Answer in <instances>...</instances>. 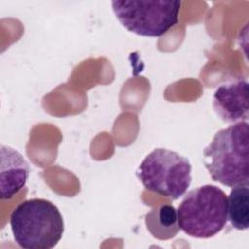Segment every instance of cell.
Wrapping results in <instances>:
<instances>
[{"label": "cell", "mask_w": 249, "mask_h": 249, "mask_svg": "<svg viewBox=\"0 0 249 249\" xmlns=\"http://www.w3.org/2000/svg\"><path fill=\"white\" fill-rule=\"evenodd\" d=\"M203 163L213 181L230 188L248 185V123L238 122L217 131L203 150Z\"/></svg>", "instance_id": "obj_1"}, {"label": "cell", "mask_w": 249, "mask_h": 249, "mask_svg": "<svg viewBox=\"0 0 249 249\" xmlns=\"http://www.w3.org/2000/svg\"><path fill=\"white\" fill-rule=\"evenodd\" d=\"M10 226L14 240L24 249H52L64 232L59 209L45 198L20 202L11 213Z\"/></svg>", "instance_id": "obj_2"}, {"label": "cell", "mask_w": 249, "mask_h": 249, "mask_svg": "<svg viewBox=\"0 0 249 249\" xmlns=\"http://www.w3.org/2000/svg\"><path fill=\"white\" fill-rule=\"evenodd\" d=\"M178 225L187 235L210 238L228 222V198L214 185H203L188 192L177 209Z\"/></svg>", "instance_id": "obj_3"}, {"label": "cell", "mask_w": 249, "mask_h": 249, "mask_svg": "<svg viewBox=\"0 0 249 249\" xmlns=\"http://www.w3.org/2000/svg\"><path fill=\"white\" fill-rule=\"evenodd\" d=\"M136 175L146 190L178 199L192 182V165L180 154L164 148L153 150L141 161Z\"/></svg>", "instance_id": "obj_4"}, {"label": "cell", "mask_w": 249, "mask_h": 249, "mask_svg": "<svg viewBox=\"0 0 249 249\" xmlns=\"http://www.w3.org/2000/svg\"><path fill=\"white\" fill-rule=\"evenodd\" d=\"M178 0L112 1V9L128 31L144 37H160L178 23Z\"/></svg>", "instance_id": "obj_5"}, {"label": "cell", "mask_w": 249, "mask_h": 249, "mask_svg": "<svg viewBox=\"0 0 249 249\" xmlns=\"http://www.w3.org/2000/svg\"><path fill=\"white\" fill-rule=\"evenodd\" d=\"M213 108L218 117L226 123L247 122L249 116L247 81L236 80L220 85L213 94Z\"/></svg>", "instance_id": "obj_6"}, {"label": "cell", "mask_w": 249, "mask_h": 249, "mask_svg": "<svg viewBox=\"0 0 249 249\" xmlns=\"http://www.w3.org/2000/svg\"><path fill=\"white\" fill-rule=\"evenodd\" d=\"M29 166L23 157L11 147L1 146V199H11L26 184Z\"/></svg>", "instance_id": "obj_7"}, {"label": "cell", "mask_w": 249, "mask_h": 249, "mask_svg": "<svg viewBox=\"0 0 249 249\" xmlns=\"http://www.w3.org/2000/svg\"><path fill=\"white\" fill-rule=\"evenodd\" d=\"M145 223L150 233L160 240L170 239L180 231L177 210L171 204H162L149 211Z\"/></svg>", "instance_id": "obj_8"}, {"label": "cell", "mask_w": 249, "mask_h": 249, "mask_svg": "<svg viewBox=\"0 0 249 249\" xmlns=\"http://www.w3.org/2000/svg\"><path fill=\"white\" fill-rule=\"evenodd\" d=\"M228 198V219L231 226L244 231L249 227V187L240 185L233 187Z\"/></svg>", "instance_id": "obj_9"}]
</instances>
